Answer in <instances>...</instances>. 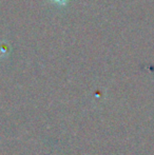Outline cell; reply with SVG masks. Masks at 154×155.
I'll return each mask as SVG.
<instances>
[{"mask_svg": "<svg viewBox=\"0 0 154 155\" xmlns=\"http://www.w3.org/2000/svg\"><path fill=\"white\" fill-rule=\"evenodd\" d=\"M57 1H62V0H57Z\"/></svg>", "mask_w": 154, "mask_h": 155, "instance_id": "cell-1", "label": "cell"}]
</instances>
